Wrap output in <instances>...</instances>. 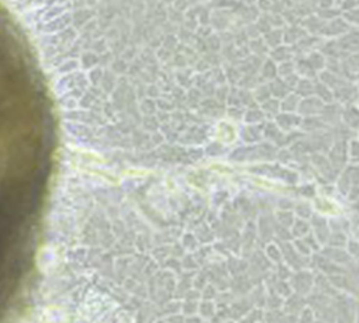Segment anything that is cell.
Returning <instances> with one entry per match:
<instances>
[{
	"mask_svg": "<svg viewBox=\"0 0 359 323\" xmlns=\"http://www.w3.org/2000/svg\"><path fill=\"white\" fill-rule=\"evenodd\" d=\"M268 85L270 92H271V96H274V99L276 100H283L286 95H289L291 93V90L286 86V84L282 79L275 78Z\"/></svg>",
	"mask_w": 359,
	"mask_h": 323,
	"instance_id": "cell-9",
	"label": "cell"
},
{
	"mask_svg": "<svg viewBox=\"0 0 359 323\" xmlns=\"http://www.w3.org/2000/svg\"><path fill=\"white\" fill-rule=\"evenodd\" d=\"M358 184V169L357 167H349L341 174L338 181V189L343 194H347L353 186Z\"/></svg>",
	"mask_w": 359,
	"mask_h": 323,
	"instance_id": "cell-3",
	"label": "cell"
},
{
	"mask_svg": "<svg viewBox=\"0 0 359 323\" xmlns=\"http://www.w3.org/2000/svg\"><path fill=\"white\" fill-rule=\"evenodd\" d=\"M276 69H277V75L281 76V79H284L290 74L295 73L294 62H292L291 60L282 62L280 65L276 66Z\"/></svg>",
	"mask_w": 359,
	"mask_h": 323,
	"instance_id": "cell-30",
	"label": "cell"
},
{
	"mask_svg": "<svg viewBox=\"0 0 359 323\" xmlns=\"http://www.w3.org/2000/svg\"><path fill=\"white\" fill-rule=\"evenodd\" d=\"M299 101H301V97L297 96L295 93H290L282 100V101H280V108L283 110V113H293L297 110Z\"/></svg>",
	"mask_w": 359,
	"mask_h": 323,
	"instance_id": "cell-18",
	"label": "cell"
},
{
	"mask_svg": "<svg viewBox=\"0 0 359 323\" xmlns=\"http://www.w3.org/2000/svg\"><path fill=\"white\" fill-rule=\"evenodd\" d=\"M213 79L215 82H218L219 84H223L226 82V75H225V72L221 71V69H214L213 71Z\"/></svg>",
	"mask_w": 359,
	"mask_h": 323,
	"instance_id": "cell-47",
	"label": "cell"
},
{
	"mask_svg": "<svg viewBox=\"0 0 359 323\" xmlns=\"http://www.w3.org/2000/svg\"><path fill=\"white\" fill-rule=\"evenodd\" d=\"M314 94L317 96L319 101H322L325 104L333 103L334 100H335L334 99V93L332 92L331 88L320 82L314 83Z\"/></svg>",
	"mask_w": 359,
	"mask_h": 323,
	"instance_id": "cell-19",
	"label": "cell"
},
{
	"mask_svg": "<svg viewBox=\"0 0 359 323\" xmlns=\"http://www.w3.org/2000/svg\"><path fill=\"white\" fill-rule=\"evenodd\" d=\"M227 101L231 106H238L240 104L239 91H236L235 88H232L231 91H229V94H228L227 97Z\"/></svg>",
	"mask_w": 359,
	"mask_h": 323,
	"instance_id": "cell-45",
	"label": "cell"
},
{
	"mask_svg": "<svg viewBox=\"0 0 359 323\" xmlns=\"http://www.w3.org/2000/svg\"><path fill=\"white\" fill-rule=\"evenodd\" d=\"M293 50L292 48H289L286 45H278L274 48L271 52H270V57L273 62H285L290 61L291 58L293 57Z\"/></svg>",
	"mask_w": 359,
	"mask_h": 323,
	"instance_id": "cell-14",
	"label": "cell"
},
{
	"mask_svg": "<svg viewBox=\"0 0 359 323\" xmlns=\"http://www.w3.org/2000/svg\"><path fill=\"white\" fill-rule=\"evenodd\" d=\"M153 140H154V142L155 143H160V142H162L163 141V140H164V137H163V136L162 135H160V134H155L154 136H153Z\"/></svg>",
	"mask_w": 359,
	"mask_h": 323,
	"instance_id": "cell-57",
	"label": "cell"
},
{
	"mask_svg": "<svg viewBox=\"0 0 359 323\" xmlns=\"http://www.w3.org/2000/svg\"><path fill=\"white\" fill-rule=\"evenodd\" d=\"M333 138L334 136L328 133H320L319 130L316 131V134L313 135V137L311 138L310 142L312 150H317V151H326L331 148L333 143Z\"/></svg>",
	"mask_w": 359,
	"mask_h": 323,
	"instance_id": "cell-5",
	"label": "cell"
},
{
	"mask_svg": "<svg viewBox=\"0 0 359 323\" xmlns=\"http://www.w3.org/2000/svg\"><path fill=\"white\" fill-rule=\"evenodd\" d=\"M260 231H261V235L264 237L271 235L273 228L271 226V222H270V220L267 218V216L261 218L260 220Z\"/></svg>",
	"mask_w": 359,
	"mask_h": 323,
	"instance_id": "cell-39",
	"label": "cell"
},
{
	"mask_svg": "<svg viewBox=\"0 0 359 323\" xmlns=\"http://www.w3.org/2000/svg\"><path fill=\"white\" fill-rule=\"evenodd\" d=\"M301 193L303 195H305V197H314L315 194V191H314V188L312 185H307V186H303V188L301 189Z\"/></svg>",
	"mask_w": 359,
	"mask_h": 323,
	"instance_id": "cell-53",
	"label": "cell"
},
{
	"mask_svg": "<svg viewBox=\"0 0 359 323\" xmlns=\"http://www.w3.org/2000/svg\"><path fill=\"white\" fill-rule=\"evenodd\" d=\"M214 94L215 96H217V100L219 103H223V101H227L228 94H229V88H228L226 85H221L220 87L215 90Z\"/></svg>",
	"mask_w": 359,
	"mask_h": 323,
	"instance_id": "cell-44",
	"label": "cell"
},
{
	"mask_svg": "<svg viewBox=\"0 0 359 323\" xmlns=\"http://www.w3.org/2000/svg\"><path fill=\"white\" fill-rule=\"evenodd\" d=\"M275 228H276V233H277V235L280 236L281 239H283V240H287V239H289V237H291V234H290L289 232H287L286 227L282 226V225H278V226H276Z\"/></svg>",
	"mask_w": 359,
	"mask_h": 323,
	"instance_id": "cell-51",
	"label": "cell"
},
{
	"mask_svg": "<svg viewBox=\"0 0 359 323\" xmlns=\"http://www.w3.org/2000/svg\"><path fill=\"white\" fill-rule=\"evenodd\" d=\"M261 110L264 116H276L280 113V101L276 99H270L261 104Z\"/></svg>",
	"mask_w": 359,
	"mask_h": 323,
	"instance_id": "cell-23",
	"label": "cell"
},
{
	"mask_svg": "<svg viewBox=\"0 0 359 323\" xmlns=\"http://www.w3.org/2000/svg\"><path fill=\"white\" fill-rule=\"evenodd\" d=\"M301 117L293 113H281L276 115V122L277 125L284 130H290L293 127L301 125Z\"/></svg>",
	"mask_w": 359,
	"mask_h": 323,
	"instance_id": "cell-8",
	"label": "cell"
},
{
	"mask_svg": "<svg viewBox=\"0 0 359 323\" xmlns=\"http://www.w3.org/2000/svg\"><path fill=\"white\" fill-rule=\"evenodd\" d=\"M329 160L332 162V167L337 170H340L347 160V146L345 140H338L329 150Z\"/></svg>",
	"mask_w": 359,
	"mask_h": 323,
	"instance_id": "cell-1",
	"label": "cell"
},
{
	"mask_svg": "<svg viewBox=\"0 0 359 323\" xmlns=\"http://www.w3.org/2000/svg\"><path fill=\"white\" fill-rule=\"evenodd\" d=\"M350 155L353 157H357L358 156V142L357 140H353L350 142Z\"/></svg>",
	"mask_w": 359,
	"mask_h": 323,
	"instance_id": "cell-56",
	"label": "cell"
},
{
	"mask_svg": "<svg viewBox=\"0 0 359 323\" xmlns=\"http://www.w3.org/2000/svg\"><path fill=\"white\" fill-rule=\"evenodd\" d=\"M144 125H145L146 129L156 130L158 127V121L157 120H155L154 117H147L145 120V122H144Z\"/></svg>",
	"mask_w": 359,
	"mask_h": 323,
	"instance_id": "cell-48",
	"label": "cell"
},
{
	"mask_svg": "<svg viewBox=\"0 0 359 323\" xmlns=\"http://www.w3.org/2000/svg\"><path fill=\"white\" fill-rule=\"evenodd\" d=\"M239 100L240 104L246 105L249 108H253L255 106V101L253 99L252 92L249 90H243V88H241L239 91Z\"/></svg>",
	"mask_w": 359,
	"mask_h": 323,
	"instance_id": "cell-31",
	"label": "cell"
},
{
	"mask_svg": "<svg viewBox=\"0 0 359 323\" xmlns=\"http://www.w3.org/2000/svg\"><path fill=\"white\" fill-rule=\"evenodd\" d=\"M265 44L268 45V48H276V46L281 45L283 42V30L281 29H271L269 32L265 33L263 38Z\"/></svg>",
	"mask_w": 359,
	"mask_h": 323,
	"instance_id": "cell-21",
	"label": "cell"
},
{
	"mask_svg": "<svg viewBox=\"0 0 359 323\" xmlns=\"http://www.w3.org/2000/svg\"><path fill=\"white\" fill-rule=\"evenodd\" d=\"M336 43L337 45H338L339 50L343 51V52H346V51H353V50L357 51V46H358L357 31L355 33H353L352 31L346 32L338 41H336Z\"/></svg>",
	"mask_w": 359,
	"mask_h": 323,
	"instance_id": "cell-11",
	"label": "cell"
},
{
	"mask_svg": "<svg viewBox=\"0 0 359 323\" xmlns=\"http://www.w3.org/2000/svg\"><path fill=\"white\" fill-rule=\"evenodd\" d=\"M223 151H225V148H223V146L220 143H211L210 146L207 148V154L212 157L222 155Z\"/></svg>",
	"mask_w": 359,
	"mask_h": 323,
	"instance_id": "cell-42",
	"label": "cell"
},
{
	"mask_svg": "<svg viewBox=\"0 0 359 323\" xmlns=\"http://www.w3.org/2000/svg\"><path fill=\"white\" fill-rule=\"evenodd\" d=\"M229 115L234 120H240V118L243 117L244 113L241 108L236 107V106H231V108H229Z\"/></svg>",
	"mask_w": 359,
	"mask_h": 323,
	"instance_id": "cell-49",
	"label": "cell"
},
{
	"mask_svg": "<svg viewBox=\"0 0 359 323\" xmlns=\"http://www.w3.org/2000/svg\"><path fill=\"white\" fill-rule=\"evenodd\" d=\"M282 80L284 81L286 86L289 87L291 91H294L295 86H296V84L298 83V81H299V76L296 73H293V74H290L289 76H286V78L282 79Z\"/></svg>",
	"mask_w": 359,
	"mask_h": 323,
	"instance_id": "cell-43",
	"label": "cell"
},
{
	"mask_svg": "<svg viewBox=\"0 0 359 323\" xmlns=\"http://www.w3.org/2000/svg\"><path fill=\"white\" fill-rule=\"evenodd\" d=\"M326 256L332 258L333 261L340 262H346L348 261V255L344 253L343 250H338V249H328V252H326Z\"/></svg>",
	"mask_w": 359,
	"mask_h": 323,
	"instance_id": "cell-37",
	"label": "cell"
},
{
	"mask_svg": "<svg viewBox=\"0 0 359 323\" xmlns=\"http://www.w3.org/2000/svg\"><path fill=\"white\" fill-rule=\"evenodd\" d=\"M278 205H280V207H282V209L287 210V209H291V207L293 206V203H292V201H290L289 199H282V200H280V203H278Z\"/></svg>",
	"mask_w": 359,
	"mask_h": 323,
	"instance_id": "cell-55",
	"label": "cell"
},
{
	"mask_svg": "<svg viewBox=\"0 0 359 323\" xmlns=\"http://www.w3.org/2000/svg\"><path fill=\"white\" fill-rule=\"evenodd\" d=\"M263 134L265 137L269 139H272L274 141V140L278 137V135H280L281 133L275 124H273V122H269V124H267V126L263 127Z\"/></svg>",
	"mask_w": 359,
	"mask_h": 323,
	"instance_id": "cell-36",
	"label": "cell"
},
{
	"mask_svg": "<svg viewBox=\"0 0 359 323\" xmlns=\"http://www.w3.org/2000/svg\"><path fill=\"white\" fill-rule=\"evenodd\" d=\"M312 162H313L315 164V167L317 168L324 176H326L329 180H332L333 178L336 177V172L334 171H337V170L332 167V164L329 163V161L325 158L324 156L319 154L313 155L312 156Z\"/></svg>",
	"mask_w": 359,
	"mask_h": 323,
	"instance_id": "cell-7",
	"label": "cell"
},
{
	"mask_svg": "<svg viewBox=\"0 0 359 323\" xmlns=\"http://www.w3.org/2000/svg\"><path fill=\"white\" fill-rule=\"evenodd\" d=\"M296 246L297 249L299 250V253H302L304 255H308L310 254V247H308L306 243H304L302 241H297L296 242Z\"/></svg>",
	"mask_w": 359,
	"mask_h": 323,
	"instance_id": "cell-52",
	"label": "cell"
},
{
	"mask_svg": "<svg viewBox=\"0 0 359 323\" xmlns=\"http://www.w3.org/2000/svg\"><path fill=\"white\" fill-rule=\"evenodd\" d=\"M268 254H269V256L273 259V261L278 262L281 259V253L276 246L270 245L268 247Z\"/></svg>",
	"mask_w": 359,
	"mask_h": 323,
	"instance_id": "cell-46",
	"label": "cell"
},
{
	"mask_svg": "<svg viewBox=\"0 0 359 323\" xmlns=\"http://www.w3.org/2000/svg\"><path fill=\"white\" fill-rule=\"evenodd\" d=\"M142 107H143L144 113H146V114H148V115L154 114V113H155V110H156V109H155V108H156V106H155V104H154L153 101H151L150 100H147V101H145V103L143 104Z\"/></svg>",
	"mask_w": 359,
	"mask_h": 323,
	"instance_id": "cell-50",
	"label": "cell"
},
{
	"mask_svg": "<svg viewBox=\"0 0 359 323\" xmlns=\"http://www.w3.org/2000/svg\"><path fill=\"white\" fill-rule=\"evenodd\" d=\"M294 284L296 286L297 288H308L310 287V284L312 283V276L308 274V273H305V271H302V273L297 274L296 276H295L294 279Z\"/></svg>",
	"mask_w": 359,
	"mask_h": 323,
	"instance_id": "cell-32",
	"label": "cell"
},
{
	"mask_svg": "<svg viewBox=\"0 0 359 323\" xmlns=\"http://www.w3.org/2000/svg\"><path fill=\"white\" fill-rule=\"evenodd\" d=\"M295 211H296V213L298 214V216H301V218H303V219L310 218L311 214H312L311 207L306 203L297 204V205L295 206Z\"/></svg>",
	"mask_w": 359,
	"mask_h": 323,
	"instance_id": "cell-40",
	"label": "cell"
},
{
	"mask_svg": "<svg viewBox=\"0 0 359 323\" xmlns=\"http://www.w3.org/2000/svg\"><path fill=\"white\" fill-rule=\"evenodd\" d=\"M268 45L265 44V42L261 38H256V39H252L250 44H249V51L256 55V57L262 58L263 55L268 52Z\"/></svg>",
	"mask_w": 359,
	"mask_h": 323,
	"instance_id": "cell-26",
	"label": "cell"
},
{
	"mask_svg": "<svg viewBox=\"0 0 359 323\" xmlns=\"http://www.w3.org/2000/svg\"><path fill=\"white\" fill-rule=\"evenodd\" d=\"M341 117L344 118L346 124L352 128H357L358 127V109L356 107H348L343 110Z\"/></svg>",
	"mask_w": 359,
	"mask_h": 323,
	"instance_id": "cell-25",
	"label": "cell"
},
{
	"mask_svg": "<svg viewBox=\"0 0 359 323\" xmlns=\"http://www.w3.org/2000/svg\"><path fill=\"white\" fill-rule=\"evenodd\" d=\"M325 104L323 103L322 101H319L317 97L314 96H310V97H305L304 100L299 101L298 107H297V112L299 115L302 116H316V115L320 114L322 112V108Z\"/></svg>",
	"mask_w": 359,
	"mask_h": 323,
	"instance_id": "cell-2",
	"label": "cell"
},
{
	"mask_svg": "<svg viewBox=\"0 0 359 323\" xmlns=\"http://www.w3.org/2000/svg\"><path fill=\"white\" fill-rule=\"evenodd\" d=\"M295 94L299 97H310L314 95V83L312 82V80L308 79H299L298 83L294 88Z\"/></svg>",
	"mask_w": 359,
	"mask_h": 323,
	"instance_id": "cell-17",
	"label": "cell"
},
{
	"mask_svg": "<svg viewBox=\"0 0 359 323\" xmlns=\"http://www.w3.org/2000/svg\"><path fill=\"white\" fill-rule=\"evenodd\" d=\"M263 136V127L262 126H248L241 130V138L248 143L257 142Z\"/></svg>",
	"mask_w": 359,
	"mask_h": 323,
	"instance_id": "cell-12",
	"label": "cell"
},
{
	"mask_svg": "<svg viewBox=\"0 0 359 323\" xmlns=\"http://www.w3.org/2000/svg\"><path fill=\"white\" fill-rule=\"evenodd\" d=\"M346 242V237L343 233H335L334 235L329 237V244L332 246H336V247H340L344 246Z\"/></svg>",
	"mask_w": 359,
	"mask_h": 323,
	"instance_id": "cell-41",
	"label": "cell"
},
{
	"mask_svg": "<svg viewBox=\"0 0 359 323\" xmlns=\"http://www.w3.org/2000/svg\"><path fill=\"white\" fill-rule=\"evenodd\" d=\"M259 80L256 79L255 75H243L239 81V86L243 88V90H252L255 88L259 85Z\"/></svg>",
	"mask_w": 359,
	"mask_h": 323,
	"instance_id": "cell-28",
	"label": "cell"
},
{
	"mask_svg": "<svg viewBox=\"0 0 359 323\" xmlns=\"http://www.w3.org/2000/svg\"><path fill=\"white\" fill-rule=\"evenodd\" d=\"M306 60L316 72L322 71L325 67V63H326V59L318 51H312V52L308 53Z\"/></svg>",
	"mask_w": 359,
	"mask_h": 323,
	"instance_id": "cell-22",
	"label": "cell"
},
{
	"mask_svg": "<svg viewBox=\"0 0 359 323\" xmlns=\"http://www.w3.org/2000/svg\"><path fill=\"white\" fill-rule=\"evenodd\" d=\"M319 80L320 83H323L324 85H326L327 87H329L332 90H336L337 87H339L340 85H343L345 83V81L343 80V78H340L339 75L334 74L332 72L329 71H323L322 73L319 75Z\"/></svg>",
	"mask_w": 359,
	"mask_h": 323,
	"instance_id": "cell-15",
	"label": "cell"
},
{
	"mask_svg": "<svg viewBox=\"0 0 359 323\" xmlns=\"http://www.w3.org/2000/svg\"><path fill=\"white\" fill-rule=\"evenodd\" d=\"M291 151L294 155H305L307 152H312V147L308 141H303V140H299V141L295 142L292 147H291Z\"/></svg>",
	"mask_w": 359,
	"mask_h": 323,
	"instance_id": "cell-29",
	"label": "cell"
},
{
	"mask_svg": "<svg viewBox=\"0 0 359 323\" xmlns=\"http://www.w3.org/2000/svg\"><path fill=\"white\" fill-rule=\"evenodd\" d=\"M253 99H254L255 103H264L265 101L271 99V92H270L268 84H260L254 88V92H252Z\"/></svg>",
	"mask_w": 359,
	"mask_h": 323,
	"instance_id": "cell-24",
	"label": "cell"
},
{
	"mask_svg": "<svg viewBox=\"0 0 359 323\" xmlns=\"http://www.w3.org/2000/svg\"><path fill=\"white\" fill-rule=\"evenodd\" d=\"M308 229H310V225H308L305 221L298 220L293 225V235L304 236L305 234H307Z\"/></svg>",
	"mask_w": 359,
	"mask_h": 323,
	"instance_id": "cell-35",
	"label": "cell"
},
{
	"mask_svg": "<svg viewBox=\"0 0 359 323\" xmlns=\"http://www.w3.org/2000/svg\"><path fill=\"white\" fill-rule=\"evenodd\" d=\"M277 158L280 159L282 162H286V161H289L291 159V152L286 151V150H282L281 152H278Z\"/></svg>",
	"mask_w": 359,
	"mask_h": 323,
	"instance_id": "cell-54",
	"label": "cell"
},
{
	"mask_svg": "<svg viewBox=\"0 0 359 323\" xmlns=\"http://www.w3.org/2000/svg\"><path fill=\"white\" fill-rule=\"evenodd\" d=\"M277 220L280 222V225L284 227H289L294 223L293 214L289 211H282L277 213Z\"/></svg>",
	"mask_w": 359,
	"mask_h": 323,
	"instance_id": "cell-34",
	"label": "cell"
},
{
	"mask_svg": "<svg viewBox=\"0 0 359 323\" xmlns=\"http://www.w3.org/2000/svg\"><path fill=\"white\" fill-rule=\"evenodd\" d=\"M343 108L338 104L329 103L323 106L322 112H320V120L325 124H337L340 121Z\"/></svg>",
	"mask_w": 359,
	"mask_h": 323,
	"instance_id": "cell-4",
	"label": "cell"
},
{
	"mask_svg": "<svg viewBox=\"0 0 359 323\" xmlns=\"http://www.w3.org/2000/svg\"><path fill=\"white\" fill-rule=\"evenodd\" d=\"M244 121H247L248 124H257L263 121L264 118V114L262 113V110L259 108H249V110H247L244 113Z\"/></svg>",
	"mask_w": 359,
	"mask_h": 323,
	"instance_id": "cell-27",
	"label": "cell"
},
{
	"mask_svg": "<svg viewBox=\"0 0 359 323\" xmlns=\"http://www.w3.org/2000/svg\"><path fill=\"white\" fill-rule=\"evenodd\" d=\"M221 39L217 36H209L206 40V46L208 48L211 52H217L220 49Z\"/></svg>",
	"mask_w": 359,
	"mask_h": 323,
	"instance_id": "cell-38",
	"label": "cell"
},
{
	"mask_svg": "<svg viewBox=\"0 0 359 323\" xmlns=\"http://www.w3.org/2000/svg\"><path fill=\"white\" fill-rule=\"evenodd\" d=\"M294 66H295V73L298 76L302 75L303 79L313 80L316 76V71L310 65V63L307 62L306 59L304 58L297 59V61L294 62Z\"/></svg>",
	"mask_w": 359,
	"mask_h": 323,
	"instance_id": "cell-13",
	"label": "cell"
},
{
	"mask_svg": "<svg viewBox=\"0 0 359 323\" xmlns=\"http://www.w3.org/2000/svg\"><path fill=\"white\" fill-rule=\"evenodd\" d=\"M335 92L334 93V99H336L337 101H341V103H346V101H349L353 100V96L357 95V88L354 87L353 85H350L348 83H344L343 85H340L339 87H337L336 90H334Z\"/></svg>",
	"mask_w": 359,
	"mask_h": 323,
	"instance_id": "cell-10",
	"label": "cell"
},
{
	"mask_svg": "<svg viewBox=\"0 0 359 323\" xmlns=\"http://www.w3.org/2000/svg\"><path fill=\"white\" fill-rule=\"evenodd\" d=\"M302 129L306 131H317L319 129H323L326 127V124L320 120V117L316 116H308L302 120L301 125Z\"/></svg>",
	"mask_w": 359,
	"mask_h": 323,
	"instance_id": "cell-20",
	"label": "cell"
},
{
	"mask_svg": "<svg viewBox=\"0 0 359 323\" xmlns=\"http://www.w3.org/2000/svg\"><path fill=\"white\" fill-rule=\"evenodd\" d=\"M307 36V32L303 27H298V24H293L283 31V42L286 44H295L304 37Z\"/></svg>",
	"mask_w": 359,
	"mask_h": 323,
	"instance_id": "cell-6",
	"label": "cell"
},
{
	"mask_svg": "<svg viewBox=\"0 0 359 323\" xmlns=\"http://www.w3.org/2000/svg\"><path fill=\"white\" fill-rule=\"evenodd\" d=\"M225 75H226V79H227L228 81H229L230 83H232V84H236V83H239L240 79L242 78L241 72H240V71L238 70V67L232 66V65L228 67V69L226 70Z\"/></svg>",
	"mask_w": 359,
	"mask_h": 323,
	"instance_id": "cell-33",
	"label": "cell"
},
{
	"mask_svg": "<svg viewBox=\"0 0 359 323\" xmlns=\"http://www.w3.org/2000/svg\"><path fill=\"white\" fill-rule=\"evenodd\" d=\"M260 76L263 81L267 82H271L277 76V69L275 65V62H273L271 59L265 60L260 67Z\"/></svg>",
	"mask_w": 359,
	"mask_h": 323,
	"instance_id": "cell-16",
	"label": "cell"
}]
</instances>
